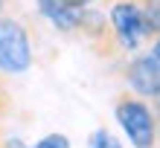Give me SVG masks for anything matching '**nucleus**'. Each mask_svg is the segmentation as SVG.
<instances>
[{
    "label": "nucleus",
    "mask_w": 160,
    "mask_h": 148,
    "mask_svg": "<svg viewBox=\"0 0 160 148\" xmlns=\"http://www.w3.org/2000/svg\"><path fill=\"white\" fill-rule=\"evenodd\" d=\"M108 23H111V32H114L117 47L128 50V52L140 50L146 41H152L157 35L154 26L148 23L143 6H140L137 0H114L111 15H108Z\"/></svg>",
    "instance_id": "nucleus-1"
},
{
    "label": "nucleus",
    "mask_w": 160,
    "mask_h": 148,
    "mask_svg": "<svg viewBox=\"0 0 160 148\" xmlns=\"http://www.w3.org/2000/svg\"><path fill=\"white\" fill-rule=\"evenodd\" d=\"M117 122L122 125L125 136L131 140L134 148H154L157 142V116L154 107L146 99H140L134 93H122L114 105Z\"/></svg>",
    "instance_id": "nucleus-2"
},
{
    "label": "nucleus",
    "mask_w": 160,
    "mask_h": 148,
    "mask_svg": "<svg viewBox=\"0 0 160 148\" xmlns=\"http://www.w3.org/2000/svg\"><path fill=\"white\" fill-rule=\"evenodd\" d=\"M32 67V41L18 17L0 15V73L21 76Z\"/></svg>",
    "instance_id": "nucleus-3"
},
{
    "label": "nucleus",
    "mask_w": 160,
    "mask_h": 148,
    "mask_svg": "<svg viewBox=\"0 0 160 148\" xmlns=\"http://www.w3.org/2000/svg\"><path fill=\"white\" fill-rule=\"evenodd\" d=\"M125 81L134 90V96L146 99H160V61L152 52L134 55L125 67Z\"/></svg>",
    "instance_id": "nucleus-4"
},
{
    "label": "nucleus",
    "mask_w": 160,
    "mask_h": 148,
    "mask_svg": "<svg viewBox=\"0 0 160 148\" xmlns=\"http://www.w3.org/2000/svg\"><path fill=\"white\" fill-rule=\"evenodd\" d=\"M93 3H99V0H38V9H41V15H50L55 9H64V6L84 9V6H93ZM111 3H114V0H111Z\"/></svg>",
    "instance_id": "nucleus-5"
},
{
    "label": "nucleus",
    "mask_w": 160,
    "mask_h": 148,
    "mask_svg": "<svg viewBox=\"0 0 160 148\" xmlns=\"http://www.w3.org/2000/svg\"><path fill=\"white\" fill-rule=\"evenodd\" d=\"M88 148H122V142H119L111 131L99 128V131H93V134L88 136Z\"/></svg>",
    "instance_id": "nucleus-6"
},
{
    "label": "nucleus",
    "mask_w": 160,
    "mask_h": 148,
    "mask_svg": "<svg viewBox=\"0 0 160 148\" xmlns=\"http://www.w3.org/2000/svg\"><path fill=\"white\" fill-rule=\"evenodd\" d=\"M32 148H70V140L64 134H50V136H44V140H38Z\"/></svg>",
    "instance_id": "nucleus-7"
},
{
    "label": "nucleus",
    "mask_w": 160,
    "mask_h": 148,
    "mask_svg": "<svg viewBox=\"0 0 160 148\" xmlns=\"http://www.w3.org/2000/svg\"><path fill=\"white\" fill-rule=\"evenodd\" d=\"M9 110H12V96H9V90L3 87V79H0V119H6Z\"/></svg>",
    "instance_id": "nucleus-8"
},
{
    "label": "nucleus",
    "mask_w": 160,
    "mask_h": 148,
    "mask_svg": "<svg viewBox=\"0 0 160 148\" xmlns=\"http://www.w3.org/2000/svg\"><path fill=\"white\" fill-rule=\"evenodd\" d=\"M152 55L160 61V35H154V38H152Z\"/></svg>",
    "instance_id": "nucleus-9"
},
{
    "label": "nucleus",
    "mask_w": 160,
    "mask_h": 148,
    "mask_svg": "<svg viewBox=\"0 0 160 148\" xmlns=\"http://www.w3.org/2000/svg\"><path fill=\"white\" fill-rule=\"evenodd\" d=\"M3 148H26V145H23L21 140H6V142H3Z\"/></svg>",
    "instance_id": "nucleus-10"
},
{
    "label": "nucleus",
    "mask_w": 160,
    "mask_h": 148,
    "mask_svg": "<svg viewBox=\"0 0 160 148\" xmlns=\"http://www.w3.org/2000/svg\"><path fill=\"white\" fill-rule=\"evenodd\" d=\"M6 3H9V0H0V15H3V9H6Z\"/></svg>",
    "instance_id": "nucleus-11"
}]
</instances>
